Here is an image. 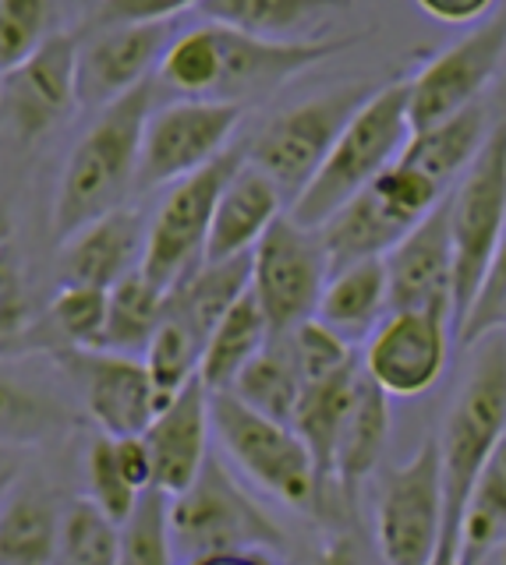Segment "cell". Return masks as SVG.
Masks as SVG:
<instances>
[{
	"mask_svg": "<svg viewBox=\"0 0 506 565\" xmlns=\"http://www.w3.org/2000/svg\"><path fill=\"white\" fill-rule=\"evenodd\" d=\"M205 340L191 329L181 315H173L170 308H164L160 326H156L152 340L143 353V361L149 367V379L156 385V396H160V406L178 393V388L199 375V358H202Z\"/></svg>",
	"mask_w": 506,
	"mask_h": 565,
	"instance_id": "cell-36",
	"label": "cell"
},
{
	"mask_svg": "<svg viewBox=\"0 0 506 565\" xmlns=\"http://www.w3.org/2000/svg\"><path fill=\"white\" fill-rule=\"evenodd\" d=\"M450 353V315L446 311H390L379 322L365 371L390 399H414L440 382Z\"/></svg>",
	"mask_w": 506,
	"mask_h": 565,
	"instance_id": "cell-17",
	"label": "cell"
},
{
	"mask_svg": "<svg viewBox=\"0 0 506 565\" xmlns=\"http://www.w3.org/2000/svg\"><path fill=\"white\" fill-rule=\"evenodd\" d=\"M209 420H213V435L220 438L226 456L273 499L294 509H308L319 502L326 481L319 477V467L302 435L291 424L252 411L231 388L209 393Z\"/></svg>",
	"mask_w": 506,
	"mask_h": 565,
	"instance_id": "cell-7",
	"label": "cell"
},
{
	"mask_svg": "<svg viewBox=\"0 0 506 565\" xmlns=\"http://www.w3.org/2000/svg\"><path fill=\"white\" fill-rule=\"evenodd\" d=\"M281 212H284V191L276 188L263 170L244 159V163L226 177V184L217 199L202 262L249 255L255 241L266 234V226L281 216Z\"/></svg>",
	"mask_w": 506,
	"mask_h": 565,
	"instance_id": "cell-22",
	"label": "cell"
},
{
	"mask_svg": "<svg viewBox=\"0 0 506 565\" xmlns=\"http://www.w3.org/2000/svg\"><path fill=\"white\" fill-rule=\"evenodd\" d=\"M209 388L202 375L188 379L178 393H173L149 428L143 431L146 449L152 459V488L164 494H181L199 477L202 463L209 459V435H213V420H209Z\"/></svg>",
	"mask_w": 506,
	"mask_h": 565,
	"instance_id": "cell-20",
	"label": "cell"
},
{
	"mask_svg": "<svg viewBox=\"0 0 506 565\" xmlns=\"http://www.w3.org/2000/svg\"><path fill=\"white\" fill-rule=\"evenodd\" d=\"M387 438H390V396L361 367L337 435L334 481L344 491H355L376 470L382 449H387Z\"/></svg>",
	"mask_w": 506,
	"mask_h": 565,
	"instance_id": "cell-23",
	"label": "cell"
},
{
	"mask_svg": "<svg viewBox=\"0 0 506 565\" xmlns=\"http://www.w3.org/2000/svg\"><path fill=\"white\" fill-rule=\"evenodd\" d=\"M411 138L408 117V82H390L369 93L351 120L344 124L334 149L326 152L316 177L291 202V216L305 226H323L334 212L351 202L355 194L397 163Z\"/></svg>",
	"mask_w": 506,
	"mask_h": 565,
	"instance_id": "cell-4",
	"label": "cell"
},
{
	"mask_svg": "<svg viewBox=\"0 0 506 565\" xmlns=\"http://www.w3.org/2000/svg\"><path fill=\"white\" fill-rule=\"evenodd\" d=\"M382 265H387L390 311L429 308L446 311L453 322V244L446 199L382 255Z\"/></svg>",
	"mask_w": 506,
	"mask_h": 565,
	"instance_id": "cell-19",
	"label": "cell"
},
{
	"mask_svg": "<svg viewBox=\"0 0 506 565\" xmlns=\"http://www.w3.org/2000/svg\"><path fill=\"white\" fill-rule=\"evenodd\" d=\"M61 505L36 484H14L0 499V565H54Z\"/></svg>",
	"mask_w": 506,
	"mask_h": 565,
	"instance_id": "cell-25",
	"label": "cell"
},
{
	"mask_svg": "<svg viewBox=\"0 0 506 565\" xmlns=\"http://www.w3.org/2000/svg\"><path fill=\"white\" fill-rule=\"evenodd\" d=\"M270 322L252 290H244L223 318L205 335L202 358H199V375L209 388H231L238 371L249 364L259 350L270 343Z\"/></svg>",
	"mask_w": 506,
	"mask_h": 565,
	"instance_id": "cell-29",
	"label": "cell"
},
{
	"mask_svg": "<svg viewBox=\"0 0 506 565\" xmlns=\"http://www.w3.org/2000/svg\"><path fill=\"white\" fill-rule=\"evenodd\" d=\"M202 0H99L89 29L107 25H149V22H170L188 8H199Z\"/></svg>",
	"mask_w": 506,
	"mask_h": 565,
	"instance_id": "cell-44",
	"label": "cell"
},
{
	"mask_svg": "<svg viewBox=\"0 0 506 565\" xmlns=\"http://www.w3.org/2000/svg\"><path fill=\"white\" fill-rule=\"evenodd\" d=\"M446 199V188L432 181L425 170H418L404 159H397L382 173H376L351 202H344L329 216L319 234L329 255V273L361 258H379L408 234L414 223H422L429 212Z\"/></svg>",
	"mask_w": 506,
	"mask_h": 565,
	"instance_id": "cell-6",
	"label": "cell"
},
{
	"mask_svg": "<svg viewBox=\"0 0 506 565\" xmlns=\"http://www.w3.org/2000/svg\"><path fill=\"white\" fill-rule=\"evenodd\" d=\"M429 565H461V562H446V558H432Z\"/></svg>",
	"mask_w": 506,
	"mask_h": 565,
	"instance_id": "cell-50",
	"label": "cell"
},
{
	"mask_svg": "<svg viewBox=\"0 0 506 565\" xmlns=\"http://www.w3.org/2000/svg\"><path fill=\"white\" fill-rule=\"evenodd\" d=\"M170 494L143 491L128 523L120 526V552L117 565H178V547L170 537Z\"/></svg>",
	"mask_w": 506,
	"mask_h": 565,
	"instance_id": "cell-37",
	"label": "cell"
},
{
	"mask_svg": "<svg viewBox=\"0 0 506 565\" xmlns=\"http://www.w3.org/2000/svg\"><path fill=\"white\" fill-rule=\"evenodd\" d=\"M369 85H344L334 93H323L316 99H305L291 106L281 117H273L249 146L244 159L263 170L270 181L284 191V199H298V191L316 177L326 152L334 149L337 135L351 114L369 99Z\"/></svg>",
	"mask_w": 506,
	"mask_h": 565,
	"instance_id": "cell-10",
	"label": "cell"
},
{
	"mask_svg": "<svg viewBox=\"0 0 506 565\" xmlns=\"http://www.w3.org/2000/svg\"><path fill=\"white\" fill-rule=\"evenodd\" d=\"M152 110V82H143L128 96L96 110L93 128L78 138L57 184L54 237H72L78 226L128 205L135 191L143 128Z\"/></svg>",
	"mask_w": 506,
	"mask_h": 565,
	"instance_id": "cell-3",
	"label": "cell"
},
{
	"mask_svg": "<svg viewBox=\"0 0 506 565\" xmlns=\"http://www.w3.org/2000/svg\"><path fill=\"white\" fill-rule=\"evenodd\" d=\"M506 534V431L488 452L461 520V565H482Z\"/></svg>",
	"mask_w": 506,
	"mask_h": 565,
	"instance_id": "cell-34",
	"label": "cell"
},
{
	"mask_svg": "<svg viewBox=\"0 0 506 565\" xmlns=\"http://www.w3.org/2000/svg\"><path fill=\"white\" fill-rule=\"evenodd\" d=\"M351 0H202L199 14L241 32L281 43H305L312 29H323L329 14L347 11Z\"/></svg>",
	"mask_w": 506,
	"mask_h": 565,
	"instance_id": "cell-24",
	"label": "cell"
},
{
	"mask_svg": "<svg viewBox=\"0 0 506 565\" xmlns=\"http://www.w3.org/2000/svg\"><path fill=\"white\" fill-rule=\"evenodd\" d=\"M241 120V103L191 96L167 103L160 110H149L143 128V152H138L135 191H156L213 163L220 152L231 149Z\"/></svg>",
	"mask_w": 506,
	"mask_h": 565,
	"instance_id": "cell-12",
	"label": "cell"
},
{
	"mask_svg": "<svg viewBox=\"0 0 506 565\" xmlns=\"http://www.w3.org/2000/svg\"><path fill=\"white\" fill-rule=\"evenodd\" d=\"M85 477H89V499L107 512L114 523L125 526L138 499H143V491L120 473L110 435H99L89 446V456H85Z\"/></svg>",
	"mask_w": 506,
	"mask_h": 565,
	"instance_id": "cell-40",
	"label": "cell"
},
{
	"mask_svg": "<svg viewBox=\"0 0 506 565\" xmlns=\"http://www.w3.org/2000/svg\"><path fill=\"white\" fill-rule=\"evenodd\" d=\"M358 371L361 364H347L337 375L305 385L298 411H294V420H291V428L302 435L312 459H316L323 481H334V449H337L347 403H351V393H355Z\"/></svg>",
	"mask_w": 506,
	"mask_h": 565,
	"instance_id": "cell-31",
	"label": "cell"
},
{
	"mask_svg": "<svg viewBox=\"0 0 506 565\" xmlns=\"http://www.w3.org/2000/svg\"><path fill=\"white\" fill-rule=\"evenodd\" d=\"M453 244V332L482 290L488 262L506 234V117L493 124L478 156L446 194Z\"/></svg>",
	"mask_w": 506,
	"mask_h": 565,
	"instance_id": "cell-5",
	"label": "cell"
},
{
	"mask_svg": "<svg viewBox=\"0 0 506 565\" xmlns=\"http://www.w3.org/2000/svg\"><path fill=\"white\" fill-rule=\"evenodd\" d=\"M67 424H72V414L50 388L0 364V446H36Z\"/></svg>",
	"mask_w": 506,
	"mask_h": 565,
	"instance_id": "cell-32",
	"label": "cell"
},
{
	"mask_svg": "<svg viewBox=\"0 0 506 565\" xmlns=\"http://www.w3.org/2000/svg\"><path fill=\"white\" fill-rule=\"evenodd\" d=\"M443 537V463L440 441L390 470L376 505V544L382 565H429Z\"/></svg>",
	"mask_w": 506,
	"mask_h": 565,
	"instance_id": "cell-13",
	"label": "cell"
},
{
	"mask_svg": "<svg viewBox=\"0 0 506 565\" xmlns=\"http://www.w3.org/2000/svg\"><path fill=\"white\" fill-rule=\"evenodd\" d=\"M287 335L291 353H294V364L302 371V382H323L329 375H337L347 364H355V353H351V340H344L337 329H329L323 318H305L302 326H294Z\"/></svg>",
	"mask_w": 506,
	"mask_h": 565,
	"instance_id": "cell-39",
	"label": "cell"
},
{
	"mask_svg": "<svg viewBox=\"0 0 506 565\" xmlns=\"http://www.w3.org/2000/svg\"><path fill=\"white\" fill-rule=\"evenodd\" d=\"M506 64V14H496L471 29L464 40L446 46L408 82L411 131L440 124L443 117L482 99V88Z\"/></svg>",
	"mask_w": 506,
	"mask_h": 565,
	"instance_id": "cell-16",
	"label": "cell"
},
{
	"mask_svg": "<svg viewBox=\"0 0 506 565\" xmlns=\"http://www.w3.org/2000/svg\"><path fill=\"white\" fill-rule=\"evenodd\" d=\"M308 565H365V558H361V547L355 544V537L334 534L308 555Z\"/></svg>",
	"mask_w": 506,
	"mask_h": 565,
	"instance_id": "cell-47",
	"label": "cell"
},
{
	"mask_svg": "<svg viewBox=\"0 0 506 565\" xmlns=\"http://www.w3.org/2000/svg\"><path fill=\"white\" fill-rule=\"evenodd\" d=\"M29 335H32V300L19 265L0 247V353L29 347Z\"/></svg>",
	"mask_w": 506,
	"mask_h": 565,
	"instance_id": "cell-42",
	"label": "cell"
},
{
	"mask_svg": "<svg viewBox=\"0 0 506 565\" xmlns=\"http://www.w3.org/2000/svg\"><path fill=\"white\" fill-rule=\"evenodd\" d=\"M167 308V290L152 282L143 269L120 276L107 294V326H103V350L146 353L156 326Z\"/></svg>",
	"mask_w": 506,
	"mask_h": 565,
	"instance_id": "cell-33",
	"label": "cell"
},
{
	"mask_svg": "<svg viewBox=\"0 0 506 565\" xmlns=\"http://www.w3.org/2000/svg\"><path fill=\"white\" fill-rule=\"evenodd\" d=\"M185 565H276L270 547H238V552H205L191 555Z\"/></svg>",
	"mask_w": 506,
	"mask_h": 565,
	"instance_id": "cell-48",
	"label": "cell"
},
{
	"mask_svg": "<svg viewBox=\"0 0 506 565\" xmlns=\"http://www.w3.org/2000/svg\"><path fill=\"white\" fill-rule=\"evenodd\" d=\"M351 43L355 40L281 43L209 22L170 40L156 75L178 96L249 106L255 99L273 96L284 82L298 78L302 71L323 64L326 57H334V53L347 50Z\"/></svg>",
	"mask_w": 506,
	"mask_h": 565,
	"instance_id": "cell-1",
	"label": "cell"
},
{
	"mask_svg": "<svg viewBox=\"0 0 506 565\" xmlns=\"http://www.w3.org/2000/svg\"><path fill=\"white\" fill-rule=\"evenodd\" d=\"M485 135H488L485 106H482V99H475V103H467L464 110L443 117L440 124H432V128L411 131L400 159L418 170H425L432 181H440L450 191V184L457 181L471 159L478 156Z\"/></svg>",
	"mask_w": 506,
	"mask_h": 565,
	"instance_id": "cell-26",
	"label": "cell"
},
{
	"mask_svg": "<svg viewBox=\"0 0 506 565\" xmlns=\"http://www.w3.org/2000/svg\"><path fill=\"white\" fill-rule=\"evenodd\" d=\"M120 523L93 499H75L61 509L54 565H117Z\"/></svg>",
	"mask_w": 506,
	"mask_h": 565,
	"instance_id": "cell-35",
	"label": "cell"
},
{
	"mask_svg": "<svg viewBox=\"0 0 506 565\" xmlns=\"http://www.w3.org/2000/svg\"><path fill=\"white\" fill-rule=\"evenodd\" d=\"M302 371L294 364V353L287 335H270V343L255 353V358L238 371V379L231 382V393L249 403L252 411L266 414L273 420H294L302 399Z\"/></svg>",
	"mask_w": 506,
	"mask_h": 565,
	"instance_id": "cell-30",
	"label": "cell"
},
{
	"mask_svg": "<svg viewBox=\"0 0 506 565\" xmlns=\"http://www.w3.org/2000/svg\"><path fill=\"white\" fill-rule=\"evenodd\" d=\"M503 326H506V300H503Z\"/></svg>",
	"mask_w": 506,
	"mask_h": 565,
	"instance_id": "cell-51",
	"label": "cell"
},
{
	"mask_svg": "<svg viewBox=\"0 0 506 565\" xmlns=\"http://www.w3.org/2000/svg\"><path fill=\"white\" fill-rule=\"evenodd\" d=\"M114 456H117L120 473H125L138 491H149L152 488V459H149V449H146V438L143 435L114 438Z\"/></svg>",
	"mask_w": 506,
	"mask_h": 565,
	"instance_id": "cell-45",
	"label": "cell"
},
{
	"mask_svg": "<svg viewBox=\"0 0 506 565\" xmlns=\"http://www.w3.org/2000/svg\"><path fill=\"white\" fill-rule=\"evenodd\" d=\"M170 537L178 555H205V552H238V547H276L281 526H276L255 499L223 470L220 459L209 452L199 477L181 494L170 499Z\"/></svg>",
	"mask_w": 506,
	"mask_h": 565,
	"instance_id": "cell-8",
	"label": "cell"
},
{
	"mask_svg": "<svg viewBox=\"0 0 506 565\" xmlns=\"http://www.w3.org/2000/svg\"><path fill=\"white\" fill-rule=\"evenodd\" d=\"M167 46L170 22L89 29V40H78V106L103 110L128 96L152 78Z\"/></svg>",
	"mask_w": 506,
	"mask_h": 565,
	"instance_id": "cell-18",
	"label": "cell"
},
{
	"mask_svg": "<svg viewBox=\"0 0 506 565\" xmlns=\"http://www.w3.org/2000/svg\"><path fill=\"white\" fill-rule=\"evenodd\" d=\"M382 311H390V300H387V265H382L379 255L329 273L316 318H323L329 329H337L344 340H351V335L369 332L382 318Z\"/></svg>",
	"mask_w": 506,
	"mask_h": 565,
	"instance_id": "cell-27",
	"label": "cell"
},
{
	"mask_svg": "<svg viewBox=\"0 0 506 565\" xmlns=\"http://www.w3.org/2000/svg\"><path fill=\"white\" fill-rule=\"evenodd\" d=\"M54 361L75 379L85 411L99 424L103 435H143L160 411L149 367L135 353L103 347H61L54 350Z\"/></svg>",
	"mask_w": 506,
	"mask_h": 565,
	"instance_id": "cell-15",
	"label": "cell"
},
{
	"mask_svg": "<svg viewBox=\"0 0 506 565\" xmlns=\"http://www.w3.org/2000/svg\"><path fill=\"white\" fill-rule=\"evenodd\" d=\"M146 247V226L135 209L120 205L107 216L78 226L72 237L61 241V273L64 282H93L114 287L120 276L138 269Z\"/></svg>",
	"mask_w": 506,
	"mask_h": 565,
	"instance_id": "cell-21",
	"label": "cell"
},
{
	"mask_svg": "<svg viewBox=\"0 0 506 565\" xmlns=\"http://www.w3.org/2000/svg\"><path fill=\"white\" fill-rule=\"evenodd\" d=\"M249 287H252V252L220 258V262H202L178 282V287L167 290V308L173 315H181L205 340L223 318V311Z\"/></svg>",
	"mask_w": 506,
	"mask_h": 565,
	"instance_id": "cell-28",
	"label": "cell"
},
{
	"mask_svg": "<svg viewBox=\"0 0 506 565\" xmlns=\"http://www.w3.org/2000/svg\"><path fill=\"white\" fill-rule=\"evenodd\" d=\"M464 385L446 411L440 431V463H443V537L435 558L457 562L461 552V520L478 481V470L506 431V329L496 326L482 332L475 343Z\"/></svg>",
	"mask_w": 506,
	"mask_h": 565,
	"instance_id": "cell-2",
	"label": "cell"
},
{
	"mask_svg": "<svg viewBox=\"0 0 506 565\" xmlns=\"http://www.w3.org/2000/svg\"><path fill=\"white\" fill-rule=\"evenodd\" d=\"M78 106V35L50 32L25 61L0 75V117L22 141L57 128Z\"/></svg>",
	"mask_w": 506,
	"mask_h": 565,
	"instance_id": "cell-14",
	"label": "cell"
},
{
	"mask_svg": "<svg viewBox=\"0 0 506 565\" xmlns=\"http://www.w3.org/2000/svg\"><path fill=\"white\" fill-rule=\"evenodd\" d=\"M50 0H0V75L50 35Z\"/></svg>",
	"mask_w": 506,
	"mask_h": 565,
	"instance_id": "cell-41",
	"label": "cell"
},
{
	"mask_svg": "<svg viewBox=\"0 0 506 565\" xmlns=\"http://www.w3.org/2000/svg\"><path fill=\"white\" fill-rule=\"evenodd\" d=\"M414 4L443 25H475L496 8V0H414Z\"/></svg>",
	"mask_w": 506,
	"mask_h": 565,
	"instance_id": "cell-46",
	"label": "cell"
},
{
	"mask_svg": "<svg viewBox=\"0 0 506 565\" xmlns=\"http://www.w3.org/2000/svg\"><path fill=\"white\" fill-rule=\"evenodd\" d=\"M482 565H506V544H496L493 552L485 555V562Z\"/></svg>",
	"mask_w": 506,
	"mask_h": 565,
	"instance_id": "cell-49",
	"label": "cell"
},
{
	"mask_svg": "<svg viewBox=\"0 0 506 565\" xmlns=\"http://www.w3.org/2000/svg\"><path fill=\"white\" fill-rule=\"evenodd\" d=\"M503 300H506V234L496 247V255L493 262H488V269H485V279H482V290L475 297V305H471L467 318L461 322L457 335H461V343L471 347L478 340L482 332L488 329H496L503 326Z\"/></svg>",
	"mask_w": 506,
	"mask_h": 565,
	"instance_id": "cell-43",
	"label": "cell"
},
{
	"mask_svg": "<svg viewBox=\"0 0 506 565\" xmlns=\"http://www.w3.org/2000/svg\"><path fill=\"white\" fill-rule=\"evenodd\" d=\"M244 163V146H231L220 152L213 163L202 170L173 181L170 194L156 209L152 223L146 226V247H143V269L152 282H160L164 290L178 287V282L202 265L209 223H213L217 199L238 167Z\"/></svg>",
	"mask_w": 506,
	"mask_h": 565,
	"instance_id": "cell-11",
	"label": "cell"
},
{
	"mask_svg": "<svg viewBox=\"0 0 506 565\" xmlns=\"http://www.w3.org/2000/svg\"><path fill=\"white\" fill-rule=\"evenodd\" d=\"M329 279V255L319 226H305L281 212L252 247V297L263 308L270 332L284 335L316 315Z\"/></svg>",
	"mask_w": 506,
	"mask_h": 565,
	"instance_id": "cell-9",
	"label": "cell"
},
{
	"mask_svg": "<svg viewBox=\"0 0 506 565\" xmlns=\"http://www.w3.org/2000/svg\"><path fill=\"white\" fill-rule=\"evenodd\" d=\"M107 287L93 282H64L50 305V326L61 335V347H99L107 326Z\"/></svg>",
	"mask_w": 506,
	"mask_h": 565,
	"instance_id": "cell-38",
	"label": "cell"
}]
</instances>
